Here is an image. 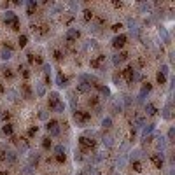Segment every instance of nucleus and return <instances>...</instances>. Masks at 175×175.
<instances>
[{
	"label": "nucleus",
	"mask_w": 175,
	"mask_h": 175,
	"mask_svg": "<svg viewBox=\"0 0 175 175\" xmlns=\"http://www.w3.org/2000/svg\"><path fill=\"white\" fill-rule=\"evenodd\" d=\"M46 130H47L49 137H56V135H60L61 130H60V121H56V119H49L47 123H46Z\"/></svg>",
	"instance_id": "3"
},
{
	"label": "nucleus",
	"mask_w": 175,
	"mask_h": 175,
	"mask_svg": "<svg viewBox=\"0 0 175 175\" xmlns=\"http://www.w3.org/2000/svg\"><path fill=\"white\" fill-rule=\"evenodd\" d=\"M82 19H84V23L93 21V19H95V12H93L91 9H84V11H82Z\"/></svg>",
	"instance_id": "17"
},
{
	"label": "nucleus",
	"mask_w": 175,
	"mask_h": 175,
	"mask_svg": "<svg viewBox=\"0 0 175 175\" xmlns=\"http://www.w3.org/2000/svg\"><path fill=\"white\" fill-rule=\"evenodd\" d=\"M128 58H130V53H128V51H119L117 54L114 56V65L119 67V65H121V63H124Z\"/></svg>",
	"instance_id": "7"
},
{
	"label": "nucleus",
	"mask_w": 175,
	"mask_h": 175,
	"mask_svg": "<svg viewBox=\"0 0 175 175\" xmlns=\"http://www.w3.org/2000/svg\"><path fill=\"white\" fill-rule=\"evenodd\" d=\"M144 116H149V117H154V116H156V114H158V109H156V107H154V103H151V102H149V103H145V107H144Z\"/></svg>",
	"instance_id": "10"
},
{
	"label": "nucleus",
	"mask_w": 175,
	"mask_h": 175,
	"mask_svg": "<svg viewBox=\"0 0 175 175\" xmlns=\"http://www.w3.org/2000/svg\"><path fill=\"white\" fill-rule=\"evenodd\" d=\"M40 147H42V151L49 152V151L53 149V140H51V137H44L42 142H40Z\"/></svg>",
	"instance_id": "13"
},
{
	"label": "nucleus",
	"mask_w": 175,
	"mask_h": 175,
	"mask_svg": "<svg viewBox=\"0 0 175 175\" xmlns=\"http://www.w3.org/2000/svg\"><path fill=\"white\" fill-rule=\"evenodd\" d=\"M149 161L154 165V168H163V165H165V159H163V154H159V152H156V154H151L149 156Z\"/></svg>",
	"instance_id": "6"
},
{
	"label": "nucleus",
	"mask_w": 175,
	"mask_h": 175,
	"mask_svg": "<svg viewBox=\"0 0 175 175\" xmlns=\"http://www.w3.org/2000/svg\"><path fill=\"white\" fill-rule=\"evenodd\" d=\"M156 81H158V84H159V86H163V84H166V75H165V74H161V72H158Z\"/></svg>",
	"instance_id": "30"
},
{
	"label": "nucleus",
	"mask_w": 175,
	"mask_h": 175,
	"mask_svg": "<svg viewBox=\"0 0 175 175\" xmlns=\"http://www.w3.org/2000/svg\"><path fill=\"white\" fill-rule=\"evenodd\" d=\"M18 72H19L21 77L25 79V82H26L28 79H30V70L26 68V65H19V67H18Z\"/></svg>",
	"instance_id": "18"
},
{
	"label": "nucleus",
	"mask_w": 175,
	"mask_h": 175,
	"mask_svg": "<svg viewBox=\"0 0 175 175\" xmlns=\"http://www.w3.org/2000/svg\"><path fill=\"white\" fill-rule=\"evenodd\" d=\"M53 58H54L56 61H63V60H65V51H61V49H54V51H53Z\"/></svg>",
	"instance_id": "20"
},
{
	"label": "nucleus",
	"mask_w": 175,
	"mask_h": 175,
	"mask_svg": "<svg viewBox=\"0 0 175 175\" xmlns=\"http://www.w3.org/2000/svg\"><path fill=\"white\" fill-rule=\"evenodd\" d=\"M77 175H88V173H86V172H79Z\"/></svg>",
	"instance_id": "44"
},
{
	"label": "nucleus",
	"mask_w": 175,
	"mask_h": 175,
	"mask_svg": "<svg viewBox=\"0 0 175 175\" xmlns=\"http://www.w3.org/2000/svg\"><path fill=\"white\" fill-rule=\"evenodd\" d=\"M123 28H124V25H123V23H114V25H112V32H114V33H121V32H123Z\"/></svg>",
	"instance_id": "26"
},
{
	"label": "nucleus",
	"mask_w": 175,
	"mask_h": 175,
	"mask_svg": "<svg viewBox=\"0 0 175 175\" xmlns=\"http://www.w3.org/2000/svg\"><path fill=\"white\" fill-rule=\"evenodd\" d=\"M67 82H68V77L65 75L63 72H58V75H56V84H58L60 88H63V86H67Z\"/></svg>",
	"instance_id": "16"
},
{
	"label": "nucleus",
	"mask_w": 175,
	"mask_h": 175,
	"mask_svg": "<svg viewBox=\"0 0 175 175\" xmlns=\"http://www.w3.org/2000/svg\"><path fill=\"white\" fill-rule=\"evenodd\" d=\"M61 98H60V95L56 93V91H53V93H49V98H47V107H49V110H53L54 109V105L60 102Z\"/></svg>",
	"instance_id": "8"
},
{
	"label": "nucleus",
	"mask_w": 175,
	"mask_h": 175,
	"mask_svg": "<svg viewBox=\"0 0 175 175\" xmlns=\"http://www.w3.org/2000/svg\"><path fill=\"white\" fill-rule=\"evenodd\" d=\"M88 105H89L91 109H96V110H100V98H98L96 95H91V96L88 98Z\"/></svg>",
	"instance_id": "14"
},
{
	"label": "nucleus",
	"mask_w": 175,
	"mask_h": 175,
	"mask_svg": "<svg viewBox=\"0 0 175 175\" xmlns=\"http://www.w3.org/2000/svg\"><path fill=\"white\" fill-rule=\"evenodd\" d=\"M26 44H28V37H26V35H19V39H18V46L23 49Z\"/></svg>",
	"instance_id": "29"
},
{
	"label": "nucleus",
	"mask_w": 175,
	"mask_h": 175,
	"mask_svg": "<svg viewBox=\"0 0 175 175\" xmlns=\"http://www.w3.org/2000/svg\"><path fill=\"white\" fill-rule=\"evenodd\" d=\"M14 19H16V14H14L12 11H7V12L4 14V21H5L7 26H9V25H11V23H12Z\"/></svg>",
	"instance_id": "19"
},
{
	"label": "nucleus",
	"mask_w": 175,
	"mask_h": 175,
	"mask_svg": "<svg viewBox=\"0 0 175 175\" xmlns=\"http://www.w3.org/2000/svg\"><path fill=\"white\" fill-rule=\"evenodd\" d=\"M5 93V86H4V82L0 81V95H4Z\"/></svg>",
	"instance_id": "41"
},
{
	"label": "nucleus",
	"mask_w": 175,
	"mask_h": 175,
	"mask_svg": "<svg viewBox=\"0 0 175 175\" xmlns=\"http://www.w3.org/2000/svg\"><path fill=\"white\" fill-rule=\"evenodd\" d=\"M152 130H154V124H149V126H147V128H144V133H145V135H147V133H151V131H152Z\"/></svg>",
	"instance_id": "38"
},
{
	"label": "nucleus",
	"mask_w": 175,
	"mask_h": 175,
	"mask_svg": "<svg viewBox=\"0 0 175 175\" xmlns=\"http://www.w3.org/2000/svg\"><path fill=\"white\" fill-rule=\"evenodd\" d=\"M0 175H9V170H7V168H5V170H2V172H0Z\"/></svg>",
	"instance_id": "43"
},
{
	"label": "nucleus",
	"mask_w": 175,
	"mask_h": 175,
	"mask_svg": "<svg viewBox=\"0 0 175 175\" xmlns=\"http://www.w3.org/2000/svg\"><path fill=\"white\" fill-rule=\"evenodd\" d=\"M151 91H152V84L151 82H144L142 84V91H140V96H144V95H147V93H151Z\"/></svg>",
	"instance_id": "21"
},
{
	"label": "nucleus",
	"mask_w": 175,
	"mask_h": 175,
	"mask_svg": "<svg viewBox=\"0 0 175 175\" xmlns=\"http://www.w3.org/2000/svg\"><path fill=\"white\" fill-rule=\"evenodd\" d=\"M112 79H114V82H116V84L119 86V81H121V74H117V72H116V74L112 75Z\"/></svg>",
	"instance_id": "36"
},
{
	"label": "nucleus",
	"mask_w": 175,
	"mask_h": 175,
	"mask_svg": "<svg viewBox=\"0 0 175 175\" xmlns=\"http://www.w3.org/2000/svg\"><path fill=\"white\" fill-rule=\"evenodd\" d=\"M2 60H9V58H12V51H9V49H2V56H0Z\"/></svg>",
	"instance_id": "32"
},
{
	"label": "nucleus",
	"mask_w": 175,
	"mask_h": 175,
	"mask_svg": "<svg viewBox=\"0 0 175 175\" xmlns=\"http://www.w3.org/2000/svg\"><path fill=\"white\" fill-rule=\"evenodd\" d=\"M19 175H28V173H26V172H23V173H19Z\"/></svg>",
	"instance_id": "45"
},
{
	"label": "nucleus",
	"mask_w": 175,
	"mask_h": 175,
	"mask_svg": "<svg viewBox=\"0 0 175 175\" xmlns=\"http://www.w3.org/2000/svg\"><path fill=\"white\" fill-rule=\"evenodd\" d=\"M54 154H65V147H63V145H56L54 147Z\"/></svg>",
	"instance_id": "35"
},
{
	"label": "nucleus",
	"mask_w": 175,
	"mask_h": 175,
	"mask_svg": "<svg viewBox=\"0 0 175 175\" xmlns=\"http://www.w3.org/2000/svg\"><path fill=\"white\" fill-rule=\"evenodd\" d=\"M102 126H103L105 130H109V128L112 126V119H110V117H105V119H103V123H102Z\"/></svg>",
	"instance_id": "34"
},
{
	"label": "nucleus",
	"mask_w": 175,
	"mask_h": 175,
	"mask_svg": "<svg viewBox=\"0 0 175 175\" xmlns=\"http://www.w3.org/2000/svg\"><path fill=\"white\" fill-rule=\"evenodd\" d=\"M2 133H4L5 137H12V135H14L12 123H4V126H2Z\"/></svg>",
	"instance_id": "15"
},
{
	"label": "nucleus",
	"mask_w": 175,
	"mask_h": 175,
	"mask_svg": "<svg viewBox=\"0 0 175 175\" xmlns=\"http://www.w3.org/2000/svg\"><path fill=\"white\" fill-rule=\"evenodd\" d=\"M126 40H128V37H126L124 33H119V35H116V37L112 39V47H114V49H117V51H121V49L124 47Z\"/></svg>",
	"instance_id": "5"
},
{
	"label": "nucleus",
	"mask_w": 175,
	"mask_h": 175,
	"mask_svg": "<svg viewBox=\"0 0 175 175\" xmlns=\"http://www.w3.org/2000/svg\"><path fill=\"white\" fill-rule=\"evenodd\" d=\"M53 112H58V114H63V112H65V103H63L61 100H60V102H58V103L54 105Z\"/></svg>",
	"instance_id": "27"
},
{
	"label": "nucleus",
	"mask_w": 175,
	"mask_h": 175,
	"mask_svg": "<svg viewBox=\"0 0 175 175\" xmlns=\"http://www.w3.org/2000/svg\"><path fill=\"white\" fill-rule=\"evenodd\" d=\"M11 117H12V114L9 110H0V121H4V123H11Z\"/></svg>",
	"instance_id": "22"
},
{
	"label": "nucleus",
	"mask_w": 175,
	"mask_h": 175,
	"mask_svg": "<svg viewBox=\"0 0 175 175\" xmlns=\"http://www.w3.org/2000/svg\"><path fill=\"white\" fill-rule=\"evenodd\" d=\"M37 93H39V95H40V96H42V95H44V88H42L40 84H39V86H37Z\"/></svg>",
	"instance_id": "40"
},
{
	"label": "nucleus",
	"mask_w": 175,
	"mask_h": 175,
	"mask_svg": "<svg viewBox=\"0 0 175 175\" xmlns=\"http://www.w3.org/2000/svg\"><path fill=\"white\" fill-rule=\"evenodd\" d=\"M49 32H51V28H49V25H42V26H39V35H49Z\"/></svg>",
	"instance_id": "28"
},
{
	"label": "nucleus",
	"mask_w": 175,
	"mask_h": 175,
	"mask_svg": "<svg viewBox=\"0 0 175 175\" xmlns=\"http://www.w3.org/2000/svg\"><path fill=\"white\" fill-rule=\"evenodd\" d=\"M112 5L116 7V9H123V7H124V4H123V2H114Z\"/></svg>",
	"instance_id": "39"
},
{
	"label": "nucleus",
	"mask_w": 175,
	"mask_h": 175,
	"mask_svg": "<svg viewBox=\"0 0 175 175\" xmlns=\"http://www.w3.org/2000/svg\"><path fill=\"white\" fill-rule=\"evenodd\" d=\"M172 137H173V128H170V131H168V138L172 140Z\"/></svg>",
	"instance_id": "42"
},
{
	"label": "nucleus",
	"mask_w": 175,
	"mask_h": 175,
	"mask_svg": "<svg viewBox=\"0 0 175 175\" xmlns=\"http://www.w3.org/2000/svg\"><path fill=\"white\" fill-rule=\"evenodd\" d=\"M119 74H121V77H123V79H124V81H126L128 84H133V77H135V68H133L131 63H130V65H126V67H124L123 70H121Z\"/></svg>",
	"instance_id": "4"
},
{
	"label": "nucleus",
	"mask_w": 175,
	"mask_h": 175,
	"mask_svg": "<svg viewBox=\"0 0 175 175\" xmlns=\"http://www.w3.org/2000/svg\"><path fill=\"white\" fill-rule=\"evenodd\" d=\"M35 9H37V2H28L26 4V14L28 16H33Z\"/></svg>",
	"instance_id": "23"
},
{
	"label": "nucleus",
	"mask_w": 175,
	"mask_h": 175,
	"mask_svg": "<svg viewBox=\"0 0 175 175\" xmlns=\"http://www.w3.org/2000/svg\"><path fill=\"white\" fill-rule=\"evenodd\" d=\"M81 39V30L79 28H68L67 30V33H65V40H67V44H75L77 40Z\"/></svg>",
	"instance_id": "2"
},
{
	"label": "nucleus",
	"mask_w": 175,
	"mask_h": 175,
	"mask_svg": "<svg viewBox=\"0 0 175 175\" xmlns=\"http://www.w3.org/2000/svg\"><path fill=\"white\" fill-rule=\"evenodd\" d=\"M130 166H131L133 172H137V173H140L142 170H144V165H142V161L138 159V158H133L131 163H130Z\"/></svg>",
	"instance_id": "11"
},
{
	"label": "nucleus",
	"mask_w": 175,
	"mask_h": 175,
	"mask_svg": "<svg viewBox=\"0 0 175 175\" xmlns=\"http://www.w3.org/2000/svg\"><path fill=\"white\" fill-rule=\"evenodd\" d=\"M37 133H39V126H30L26 131V138H33Z\"/></svg>",
	"instance_id": "24"
},
{
	"label": "nucleus",
	"mask_w": 175,
	"mask_h": 175,
	"mask_svg": "<svg viewBox=\"0 0 175 175\" xmlns=\"http://www.w3.org/2000/svg\"><path fill=\"white\" fill-rule=\"evenodd\" d=\"M91 112H88V110H74V121L77 123V126H86L88 123L91 121Z\"/></svg>",
	"instance_id": "1"
},
{
	"label": "nucleus",
	"mask_w": 175,
	"mask_h": 175,
	"mask_svg": "<svg viewBox=\"0 0 175 175\" xmlns=\"http://www.w3.org/2000/svg\"><path fill=\"white\" fill-rule=\"evenodd\" d=\"M100 65H102V63L98 61L96 58H91V60H89V67H91V68H100Z\"/></svg>",
	"instance_id": "33"
},
{
	"label": "nucleus",
	"mask_w": 175,
	"mask_h": 175,
	"mask_svg": "<svg viewBox=\"0 0 175 175\" xmlns=\"http://www.w3.org/2000/svg\"><path fill=\"white\" fill-rule=\"evenodd\" d=\"M21 93L25 95V98H32L33 96V91H32V86L28 82H21Z\"/></svg>",
	"instance_id": "12"
},
{
	"label": "nucleus",
	"mask_w": 175,
	"mask_h": 175,
	"mask_svg": "<svg viewBox=\"0 0 175 175\" xmlns=\"http://www.w3.org/2000/svg\"><path fill=\"white\" fill-rule=\"evenodd\" d=\"M28 63H30V65H33V63H35V56L33 54H32V53H28Z\"/></svg>",
	"instance_id": "37"
},
{
	"label": "nucleus",
	"mask_w": 175,
	"mask_h": 175,
	"mask_svg": "<svg viewBox=\"0 0 175 175\" xmlns=\"http://www.w3.org/2000/svg\"><path fill=\"white\" fill-rule=\"evenodd\" d=\"M2 75H4V79L9 81V82H12L14 79H16V74H14L12 68H9V67H2Z\"/></svg>",
	"instance_id": "9"
},
{
	"label": "nucleus",
	"mask_w": 175,
	"mask_h": 175,
	"mask_svg": "<svg viewBox=\"0 0 175 175\" xmlns=\"http://www.w3.org/2000/svg\"><path fill=\"white\" fill-rule=\"evenodd\" d=\"M9 28H11L12 32H19V30H21V25H19V18H18V16H16V19H14L12 23L9 25Z\"/></svg>",
	"instance_id": "25"
},
{
	"label": "nucleus",
	"mask_w": 175,
	"mask_h": 175,
	"mask_svg": "<svg viewBox=\"0 0 175 175\" xmlns=\"http://www.w3.org/2000/svg\"><path fill=\"white\" fill-rule=\"evenodd\" d=\"M54 159H56V163L63 165V163L67 161V154H54Z\"/></svg>",
	"instance_id": "31"
}]
</instances>
